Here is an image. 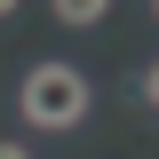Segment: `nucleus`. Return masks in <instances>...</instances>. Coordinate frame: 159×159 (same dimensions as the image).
Returning a JSON list of instances; mask_svg holds the SVG:
<instances>
[{"instance_id":"5","label":"nucleus","mask_w":159,"mask_h":159,"mask_svg":"<svg viewBox=\"0 0 159 159\" xmlns=\"http://www.w3.org/2000/svg\"><path fill=\"white\" fill-rule=\"evenodd\" d=\"M151 16H159V8H151Z\"/></svg>"},{"instance_id":"1","label":"nucleus","mask_w":159,"mask_h":159,"mask_svg":"<svg viewBox=\"0 0 159 159\" xmlns=\"http://www.w3.org/2000/svg\"><path fill=\"white\" fill-rule=\"evenodd\" d=\"M16 103H24V127H80L88 119V103H96V88H88V72L80 64H32L24 72V88H16Z\"/></svg>"},{"instance_id":"4","label":"nucleus","mask_w":159,"mask_h":159,"mask_svg":"<svg viewBox=\"0 0 159 159\" xmlns=\"http://www.w3.org/2000/svg\"><path fill=\"white\" fill-rule=\"evenodd\" d=\"M0 159H32V151H24V143H0Z\"/></svg>"},{"instance_id":"3","label":"nucleus","mask_w":159,"mask_h":159,"mask_svg":"<svg viewBox=\"0 0 159 159\" xmlns=\"http://www.w3.org/2000/svg\"><path fill=\"white\" fill-rule=\"evenodd\" d=\"M143 103H151V111H159V64H151V72H143Z\"/></svg>"},{"instance_id":"2","label":"nucleus","mask_w":159,"mask_h":159,"mask_svg":"<svg viewBox=\"0 0 159 159\" xmlns=\"http://www.w3.org/2000/svg\"><path fill=\"white\" fill-rule=\"evenodd\" d=\"M111 8L103 0H56V24H72V32H88V24H103Z\"/></svg>"}]
</instances>
